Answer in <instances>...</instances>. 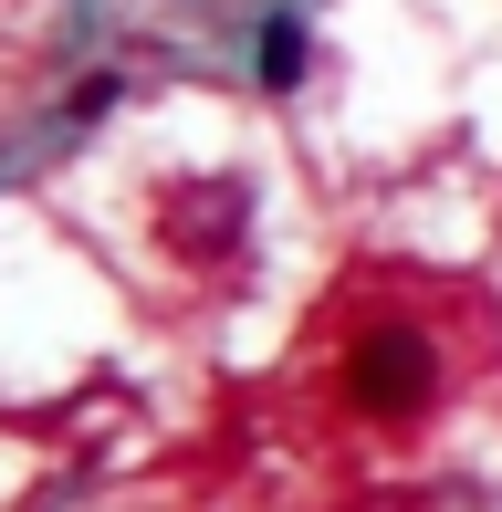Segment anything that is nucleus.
Wrapping results in <instances>:
<instances>
[{
  "instance_id": "obj_1",
  "label": "nucleus",
  "mask_w": 502,
  "mask_h": 512,
  "mask_svg": "<svg viewBox=\"0 0 502 512\" xmlns=\"http://www.w3.org/2000/svg\"><path fill=\"white\" fill-rule=\"evenodd\" d=\"M346 398L367 418H419L440 398V345L419 324H367V345L346 356Z\"/></svg>"
},
{
  "instance_id": "obj_3",
  "label": "nucleus",
  "mask_w": 502,
  "mask_h": 512,
  "mask_svg": "<svg viewBox=\"0 0 502 512\" xmlns=\"http://www.w3.org/2000/svg\"><path fill=\"white\" fill-rule=\"evenodd\" d=\"M262 84H272V95L304 84V32H293V21H262Z\"/></svg>"
},
{
  "instance_id": "obj_2",
  "label": "nucleus",
  "mask_w": 502,
  "mask_h": 512,
  "mask_svg": "<svg viewBox=\"0 0 502 512\" xmlns=\"http://www.w3.org/2000/svg\"><path fill=\"white\" fill-rule=\"evenodd\" d=\"M231 230H241V189H189L178 199V241L189 251H231Z\"/></svg>"
}]
</instances>
